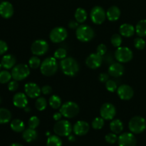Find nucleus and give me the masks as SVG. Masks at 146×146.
<instances>
[{
    "mask_svg": "<svg viewBox=\"0 0 146 146\" xmlns=\"http://www.w3.org/2000/svg\"><path fill=\"white\" fill-rule=\"evenodd\" d=\"M61 71L68 76H74L79 71V65L72 57H66L60 62Z\"/></svg>",
    "mask_w": 146,
    "mask_h": 146,
    "instance_id": "1",
    "label": "nucleus"
},
{
    "mask_svg": "<svg viewBox=\"0 0 146 146\" xmlns=\"http://www.w3.org/2000/svg\"><path fill=\"white\" fill-rule=\"evenodd\" d=\"M58 69V64L54 57H48L45 58L40 66L41 74L45 76L54 75Z\"/></svg>",
    "mask_w": 146,
    "mask_h": 146,
    "instance_id": "2",
    "label": "nucleus"
},
{
    "mask_svg": "<svg viewBox=\"0 0 146 146\" xmlns=\"http://www.w3.org/2000/svg\"><path fill=\"white\" fill-rule=\"evenodd\" d=\"M76 38L81 42H88L92 40L95 36V32L91 27L88 25L79 26L76 31Z\"/></svg>",
    "mask_w": 146,
    "mask_h": 146,
    "instance_id": "3",
    "label": "nucleus"
},
{
    "mask_svg": "<svg viewBox=\"0 0 146 146\" xmlns=\"http://www.w3.org/2000/svg\"><path fill=\"white\" fill-rule=\"evenodd\" d=\"M80 111L79 106L73 101H67L64 103L60 108V112L64 117L66 118H72L76 116Z\"/></svg>",
    "mask_w": 146,
    "mask_h": 146,
    "instance_id": "4",
    "label": "nucleus"
},
{
    "mask_svg": "<svg viewBox=\"0 0 146 146\" xmlns=\"http://www.w3.org/2000/svg\"><path fill=\"white\" fill-rule=\"evenodd\" d=\"M73 127L67 120H60L57 121L54 126V131L58 136H68L72 132Z\"/></svg>",
    "mask_w": 146,
    "mask_h": 146,
    "instance_id": "5",
    "label": "nucleus"
},
{
    "mask_svg": "<svg viewBox=\"0 0 146 146\" xmlns=\"http://www.w3.org/2000/svg\"><path fill=\"white\" fill-rule=\"evenodd\" d=\"M128 128L133 133H141L146 129V121L141 116L133 117L129 121Z\"/></svg>",
    "mask_w": 146,
    "mask_h": 146,
    "instance_id": "6",
    "label": "nucleus"
},
{
    "mask_svg": "<svg viewBox=\"0 0 146 146\" xmlns=\"http://www.w3.org/2000/svg\"><path fill=\"white\" fill-rule=\"evenodd\" d=\"M30 74V69L27 64H20L14 66L11 71V76L16 81H22L25 79Z\"/></svg>",
    "mask_w": 146,
    "mask_h": 146,
    "instance_id": "7",
    "label": "nucleus"
},
{
    "mask_svg": "<svg viewBox=\"0 0 146 146\" xmlns=\"http://www.w3.org/2000/svg\"><path fill=\"white\" fill-rule=\"evenodd\" d=\"M133 54L128 47H118L115 52V59L119 63H128L132 60Z\"/></svg>",
    "mask_w": 146,
    "mask_h": 146,
    "instance_id": "8",
    "label": "nucleus"
},
{
    "mask_svg": "<svg viewBox=\"0 0 146 146\" xmlns=\"http://www.w3.org/2000/svg\"><path fill=\"white\" fill-rule=\"evenodd\" d=\"M68 36V33L66 29L64 27H55L51 31L49 34V38L53 43H61L64 41Z\"/></svg>",
    "mask_w": 146,
    "mask_h": 146,
    "instance_id": "9",
    "label": "nucleus"
},
{
    "mask_svg": "<svg viewBox=\"0 0 146 146\" xmlns=\"http://www.w3.org/2000/svg\"><path fill=\"white\" fill-rule=\"evenodd\" d=\"M48 50V44L45 40L38 39L33 42L31 46V51L35 56H42Z\"/></svg>",
    "mask_w": 146,
    "mask_h": 146,
    "instance_id": "10",
    "label": "nucleus"
},
{
    "mask_svg": "<svg viewBox=\"0 0 146 146\" xmlns=\"http://www.w3.org/2000/svg\"><path fill=\"white\" fill-rule=\"evenodd\" d=\"M91 19L95 24H101L106 18V13L104 9L99 6L94 7L91 11Z\"/></svg>",
    "mask_w": 146,
    "mask_h": 146,
    "instance_id": "11",
    "label": "nucleus"
},
{
    "mask_svg": "<svg viewBox=\"0 0 146 146\" xmlns=\"http://www.w3.org/2000/svg\"><path fill=\"white\" fill-rule=\"evenodd\" d=\"M100 114L104 120H112L116 114V109L112 104L106 103L101 106Z\"/></svg>",
    "mask_w": 146,
    "mask_h": 146,
    "instance_id": "12",
    "label": "nucleus"
},
{
    "mask_svg": "<svg viewBox=\"0 0 146 146\" xmlns=\"http://www.w3.org/2000/svg\"><path fill=\"white\" fill-rule=\"evenodd\" d=\"M136 143V138L133 133H124L118 138L119 146H135Z\"/></svg>",
    "mask_w": 146,
    "mask_h": 146,
    "instance_id": "13",
    "label": "nucleus"
},
{
    "mask_svg": "<svg viewBox=\"0 0 146 146\" xmlns=\"http://www.w3.org/2000/svg\"><path fill=\"white\" fill-rule=\"evenodd\" d=\"M117 94L121 99L128 101L133 98L134 95V91L132 87L126 84H123L117 88Z\"/></svg>",
    "mask_w": 146,
    "mask_h": 146,
    "instance_id": "14",
    "label": "nucleus"
},
{
    "mask_svg": "<svg viewBox=\"0 0 146 146\" xmlns=\"http://www.w3.org/2000/svg\"><path fill=\"white\" fill-rule=\"evenodd\" d=\"M102 56L97 53H94L91 54L87 57L86 60V64L88 68L91 69H96L101 66L102 64Z\"/></svg>",
    "mask_w": 146,
    "mask_h": 146,
    "instance_id": "15",
    "label": "nucleus"
},
{
    "mask_svg": "<svg viewBox=\"0 0 146 146\" xmlns=\"http://www.w3.org/2000/svg\"><path fill=\"white\" fill-rule=\"evenodd\" d=\"M24 91L26 95L31 98H36L39 97L41 89L36 84L34 83H27L24 86Z\"/></svg>",
    "mask_w": 146,
    "mask_h": 146,
    "instance_id": "16",
    "label": "nucleus"
},
{
    "mask_svg": "<svg viewBox=\"0 0 146 146\" xmlns=\"http://www.w3.org/2000/svg\"><path fill=\"white\" fill-rule=\"evenodd\" d=\"M14 14L12 4L7 1L0 3V16L4 19H9Z\"/></svg>",
    "mask_w": 146,
    "mask_h": 146,
    "instance_id": "17",
    "label": "nucleus"
},
{
    "mask_svg": "<svg viewBox=\"0 0 146 146\" xmlns=\"http://www.w3.org/2000/svg\"><path fill=\"white\" fill-rule=\"evenodd\" d=\"M73 130L76 135L82 136V135H85L86 134L88 133L90 130V125L86 121H78L74 124Z\"/></svg>",
    "mask_w": 146,
    "mask_h": 146,
    "instance_id": "18",
    "label": "nucleus"
},
{
    "mask_svg": "<svg viewBox=\"0 0 146 146\" xmlns=\"http://www.w3.org/2000/svg\"><path fill=\"white\" fill-rule=\"evenodd\" d=\"M27 96L23 93H17L13 97V104L17 108H24L28 104V99Z\"/></svg>",
    "mask_w": 146,
    "mask_h": 146,
    "instance_id": "19",
    "label": "nucleus"
},
{
    "mask_svg": "<svg viewBox=\"0 0 146 146\" xmlns=\"http://www.w3.org/2000/svg\"><path fill=\"white\" fill-rule=\"evenodd\" d=\"M108 74L113 77H120L123 74L124 67L120 63H113L109 66L108 70Z\"/></svg>",
    "mask_w": 146,
    "mask_h": 146,
    "instance_id": "20",
    "label": "nucleus"
},
{
    "mask_svg": "<svg viewBox=\"0 0 146 146\" xmlns=\"http://www.w3.org/2000/svg\"><path fill=\"white\" fill-rule=\"evenodd\" d=\"M16 57L11 54H7L4 56L1 60V64L5 69H11L14 67L16 64Z\"/></svg>",
    "mask_w": 146,
    "mask_h": 146,
    "instance_id": "21",
    "label": "nucleus"
},
{
    "mask_svg": "<svg viewBox=\"0 0 146 146\" xmlns=\"http://www.w3.org/2000/svg\"><path fill=\"white\" fill-rule=\"evenodd\" d=\"M135 29L130 24H123L119 28L120 34L123 36L131 37L135 34Z\"/></svg>",
    "mask_w": 146,
    "mask_h": 146,
    "instance_id": "22",
    "label": "nucleus"
},
{
    "mask_svg": "<svg viewBox=\"0 0 146 146\" xmlns=\"http://www.w3.org/2000/svg\"><path fill=\"white\" fill-rule=\"evenodd\" d=\"M121 16V10L116 6H112L108 9L106 17L110 21H115Z\"/></svg>",
    "mask_w": 146,
    "mask_h": 146,
    "instance_id": "23",
    "label": "nucleus"
},
{
    "mask_svg": "<svg viewBox=\"0 0 146 146\" xmlns=\"http://www.w3.org/2000/svg\"><path fill=\"white\" fill-rule=\"evenodd\" d=\"M37 136H38V134L35 129L29 128L23 131L22 138L27 143H31L35 141L37 138Z\"/></svg>",
    "mask_w": 146,
    "mask_h": 146,
    "instance_id": "24",
    "label": "nucleus"
},
{
    "mask_svg": "<svg viewBox=\"0 0 146 146\" xmlns=\"http://www.w3.org/2000/svg\"><path fill=\"white\" fill-rule=\"evenodd\" d=\"M110 129L113 133H121L123 130V123L119 119L113 120L110 124Z\"/></svg>",
    "mask_w": 146,
    "mask_h": 146,
    "instance_id": "25",
    "label": "nucleus"
},
{
    "mask_svg": "<svg viewBox=\"0 0 146 146\" xmlns=\"http://www.w3.org/2000/svg\"><path fill=\"white\" fill-rule=\"evenodd\" d=\"M10 127H11V130L14 132L21 133L24 131L25 125H24V123L21 120L17 118V119H14L11 121V124H10Z\"/></svg>",
    "mask_w": 146,
    "mask_h": 146,
    "instance_id": "26",
    "label": "nucleus"
},
{
    "mask_svg": "<svg viewBox=\"0 0 146 146\" xmlns=\"http://www.w3.org/2000/svg\"><path fill=\"white\" fill-rule=\"evenodd\" d=\"M11 118V113L8 109L0 108V124H5L9 122Z\"/></svg>",
    "mask_w": 146,
    "mask_h": 146,
    "instance_id": "27",
    "label": "nucleus"
},
{
    "mask_svg": "<svg viewBox=\"0 0 146 146\" xmlns=\"http://www.w3.org/2000/svg\"><path fill=\"white\" fill-rule=\"evenodd\" d=\"M135 31L140 37L146 36V19L138 21L135 27Z\"/></svg>",
    "mask_w": 146,
    "mask_h": 146,
    "instance_id": "28",
    "label": "nucleus"
},
{
    "mask_svg": "<svg viewBox=\"0 0 146 146\" xmlns=\"http://www.w3.org/2000/svg\"><path fill=\"white\" fill-rule=\"evenodd\" d=\"M76 21L78 23H84L87 19V13L83 8H78L75 12Z\"/></svg>",
    "mask_w": 146,
    "mask_h": 146,
    "instance_id": "29",
    "label": "nucleus"
},
{
    "mask_svg": "<svg viewBox=\"0 0 146 146\" xmlns=\"http://www.w3.org/2000/svg\"><path fill=\"white\" fill-rule=\"evenodd\" d=\"M46 146H62V141L58 135H50L47 139Z\"/></svg>",
    "mask_w": 146,
    "mask_h": 146,
    "instance_id": "30",
    "label": "nucleus"
},
{
    "mask_svg": "<svg viewBox=\"0 0 146 146\" xmlns=\"http://www.w3.org/2000/svg\"><path fill=\"white\" fill-rule=\"evenodd\" d=\"M49 105L54 109H57L61 106V99L58 96L53 95L49 98Z\"/></svg>",
    "mask_w": 146,
    "mask_h": 146,
    "instance_id": "31",
    "label": "nucleus"
},
{
    "mask_svg": "<svg viewBox=\"0 0 146 146\" xmlns=\"http://www.w3.org/2000/svg\"><path fill=\"white\" fill-rule=\"evenodd\" d=\"M47 106L46 100L44 97H38L35 103V107L38 111H42L46 109Z\"/></svg>",
    "mask_w": 146,
    "mask_h": 146,
    "instance_id": "32",
    "label": "nucleus"
},
{
    "mask_svg": "<svg viewBox=\"0 0 146 146\" xmlns=\"http://www.w3.org/2000/svg\"><path fill=\"white\" fill-rule=\"evenodd\" d=\"M92 128L95 130H100L104 127V119L102 117H96L92 121Z\"/></svg>",
    "mask_w": 146,
    "mask_h": 146,
    "instance_id": "33",
    "label": "nucleus"
},
{
    "mask_svg": "<svg viewBox=\"0 0 146 146\" xmlns=\"http://www.w3.org/2000/svg\"><path fill=\"white\" fill-rule=\"evenodd\" d=\"M12 78L11 74H10L7 71H0V84H7L9 82L11 78Z\"/></svg>",
    "mask_w": 146,
    "mask_h": 146,
    "instance_id": "34",
    "label": "nucleus"
},
{
    "mask_svg": "<svg viewBox=\"0 0 146 146\" xmlns=\"http://www.w3.org/2000/svg\"><path fill=\"white\" fill-rule=\"evenodd\" d=\"M29 65L31 68H34V69L38 68L41 66V60L37 56H34L30 58L29 61Z\"/></svg>",
    "mask_w": 146,
    "mask_h": 146,
    "instance_id": "35",
    "label": "nucleus"
},
{
    "mask_svg": "<svg viewBox=\"0 0 146 146\" xmlns=\"http://www.w3.org/2000/svg\"><path fill=\"white\" fill-rule=\"evenodd\" d=\"M111 42L114 47H116V48L120 47V46L122 44V38H121V36L118 34H114L111 36Z\"/></svg>",
    "mask_w": 146,
    "mask_h": 146,
    "instance_id": "36",
    "label": "nucleus"
},
{
    "mask_svg": "<svg viewBox=\"0 0 146 146\" xmlns=\"http://www.w3.org/2000/svg\"><path fill=\"white\" fill-rule=\"evenodd\" d=\"M67 51L65 48H59L54 52V56L55 58L57 59H64L66 57Z\"/></svg>",
    "mask_w": 146,
    "mask_h": 146,
    "instance_id": "37",
    "label": "nucleus"
},
{
    "mask_svg": "<svg viewBox=\"0 0 146 146\" xmlns=\"http://www.w3.org/2000/svg\"><path fill=\"white\" fill-rule=\"evenodd\" d=\"M40 121L37 116H31L28 121V125L30 128L36 129L39 125Z\"/></svg>",
    "mask_w": 146,
    "mask_h": 146,
    "instance_id": "38",
    "label": "nucleus"
},
{
    "mask_svg": "<svg viewBox=\"0 0 146 146\" xmlns=\"http://www.w3.org/2000/svg\"><path fill=\"white\" fill-rule=\"evenodd\" d=\"M134 46L138 50H143L145 47V41L142 37H138L134 39Z\"/></svg>",
    "mask_w": 146,
    "mask_h": 146,
    "instance_id": "39",
    "label": "nucleus"
},
{
    "mask_svg": "<svg viewBox=\"0 0 146 146\" xmlns=\"http://www.w3.org/2000/svg\"><path fill=\"white\" fill-rule=\"evenodd\" d=\"M106 88L107 91L109 92H114L117 90L118 87H117V84L113 80H108L106 83Z\"/></svg>",
    "mask_w": 146,
    "mask_h": 146,
    "instance_id": "40",
    "label": "nucleus"
},
{
    "mask_svg": "<svg viewBox=\"0 0 146 146\" xmlns=\"http://www.w3.org/2000/svg\"><path fill=\"white\" fill-rule=\"evenodd\" d=\"M118 138L116 135V134L113 133L107 134L105 136L106 141L109 144H114L116 141H118Z\"/></svg>",
    "mask_w": 146,
    "mask_h": 146,
    "instance_id": "41",
    "label": "nucleus"
},
{
    "mask_svg": "<svg viewBox=\"0 0 146 146\" xmlns=\"http://www.w3.org/2000/svg\"><path fill=\"white\" fill-rule=\"evenodd\" d=\"M106 52H107V47L105 44H101L97 46L96 53L98 54H99V55H101V56L105 55Z\"/></svg>",
    "mask_w": 146,
    "mask_h": 146,
    "instance_id": "42",
    "label": "nucleus"
},
{
    "mask_svg": "<svg viewBox=\"0 0 146 146\" xmlns=\"http://www.w3.org/2000/svg\"><path fill=\"white\" fill-rule=\"evenodd\" d=\"M19 88V84L17 81L14 80V81H10L8 84V89L10 91H15L18 89Z\"/></svg>",
    "mask_w": 146,
    "mask_h": 146,
    "instance_id": "43",
    "label": "nucleus"
},
{
    "mask_svg": "<svg viewBox=\"0 0 146 146\" xmlns=\"http://www.w3.org/2000/svg\"><path fill=\"white\" fill-rule=\"evenodd\" d=\"M8 50V46L4 41L0 40V55L5 54Z\"/></svg>",
    "mask_w": 146,
    "mask_h": 146,
    "instance_id": "44",
    "label": "nucleus"
},
{
    "mask_svg": "<svg viewBox=\"0 0 146 146\" xmlns=\"http://www.w3.org/2000/svg\"><path fill=\"white\" fill-rule=\"evenodd\" d=\"M109 78V74L107 73H102L98 76V79L101 83H106L108 81Z\"/></svg>",
    "mask_w": 146,
    "mask_h": 146,
    "instance_id": "45",
    "label": "nucleus"
},
{
    "mask_svg": "<svg viewBox=\"0 0 146 146\" xmlns=\"http://www.w3.org/2000/svg\"><path fill=\"white\" fill-rule=\"evenodd\" d=\"M41 92L44 95H48L52 92V88L50 86H44L41 88Z\"/></svg>",
    "mask_w": 146,
    "mask_h": 146,
    "instance_id": "46",
    "label": "nucleus"
},
{
    "mask_svg": "<svg viewBox=\"0 0 146 146\" xmlns=\"http://www.w3.org/2000/svg\"><path fill=\"white\" fill-rule=\"evenodd\" d=\"M78 22L76 21H74V20H71L68 23V27L70 29H76L78 28Z\"/></svg>",
    "mask_w": 146,
    "mask_h": 146,
    "instance_id": "47",
    "label": "nucleus"
},
{
    "mask_svg": "<svg viewBox=\"0 0 146 146\" xmlns=\"http://www.w3.org/2000/svg\"><path fill=\"white\" fill-rule=\"evenodd\" d=\"M61 117H62V114L61 113V112L55 113L54 114V115H53V118H54V119L56 121H60L61 118Z\"/></svg>",
    "mask_w": 146,
    "mask_h": 146,
    "instance_id": "48",
    "label": "nucleus"
},
{
    "mask_svg": "<svg viewBox=\"0 0 146 146\" xmlns=\"http://www.w3.org/2000/svg\"><path fill=\"white\" fill-rule=\"evenodd\" d=\"M68 139L70 142H74L75 141V137L73 135H69L68 136Z\"/></svg>",
    "mask_w": 146,
    "mask_h": 146,
    "instance_id": "49",
    "label": "nucleus"
},
{
    "mask_svg": "<svg viewBox=\"0 0 146 146\" xmlns=\"http://www.w3.org/2000/svg\"><path fill=\"white\" fill-rule=\"evenodd\" d=\"M9 146H23V145H21V144H19V143H12Z\"/></svg>",
    "mask_w": 146,
    "mask_h": 146,
    "instance_id": "50",
    "label": "nucleus"
},
{
    "mask_svg": "<svg viewBox=\"0 0 146 146\" xmlns=\"http://www.w3.org/2000/svg\"><path fill=\"white\" fill-rule=\"evenodd\" d=\"M24 111H26V112H29V111H30V108H28V107H25V108H24Z\"/></svg>",
    "mask_w": 146,
    "mask_h": 146,
    "instance_id": "51",
    "label": "nucleus"
},
{
    "mask_svg": "<svg viewBox=\"0 0 146 146\" xmlns=\"http://www.w3.org/2000/svg\"><path fill=\"white\" fill-rule=\"evenodd\" d=\"M1 67H2V66H1V64H0V71H1Z\"/></svg>",
    "mask_w": 146,
    "mask_h": 146,
    "instance_id": "52",
    "label": "nucleus"
},
{
    "mask_svg": "<svg viewBox=\"0 0 146 146\" xmlns=\"http://www.w3.org/2000/svg\"><path fill=\"white\" fill-rule=\"evenodd\" d=\"M1 97H0V104H1Z\"/></svg>",
    "mask_w": 146,
    "mask_h": 146,
    "instance_id": "53",
    "label": "nucleus"
}]
</instances>
